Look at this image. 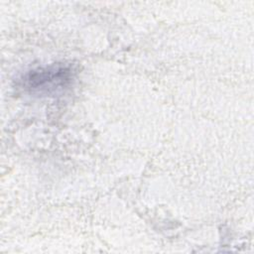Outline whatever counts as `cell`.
<instances>
[{"mask_svg": "<svg viewBox=\"0 0 254 254\" xmlns=\"http://www.w3.org/2000/svg\"><path fill=\"white\" fill-rule=\"evenodd\" d=\"M73 77L74 69L70 64L57 63L25 72L20 78V83L31 93L50 95L66 88Z\"/></svg>", "mask_w": 254, "mask_h": 254, "instance_id": "1", "label": "cell"}]
</instances>
